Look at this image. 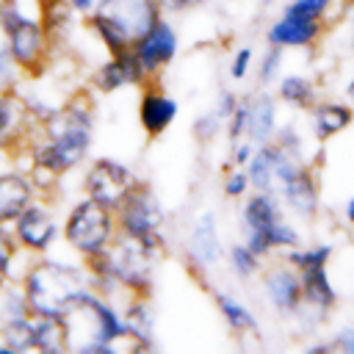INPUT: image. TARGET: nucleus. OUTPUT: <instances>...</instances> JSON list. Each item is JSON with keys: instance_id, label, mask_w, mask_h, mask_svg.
<instances>
[{"instance_id": "f257e3e1", "label": "nucleus", "mask_w": 354, "mask_h": 354, "mask_svg": "<svg viewBox=\"0 0 354 354\" xmlns=\"http://www.w3.org/2000/svg\"><path fill=\"white\" fill-rule=\"evenodd\" d=\"M36 133L28 136V155L30 169H41L55 174L58 180L69 171H75L91 152L94 144V105L86 94H75L55 116H50L44 124H33Z\"/></svg>"}, {"instance_id": "f03ea898", "label": "nucleus", "mask_w": 354, "mask_h": 354, "mask_svg": "<svg viewBox=\"0 0 354 354\" xmlns=\"http://www.w3.org/2000/svg\"><path fill=\"white\" fill-rule=\"evenodd\" d=\"M66 326V346L77 354H113L116 346L127 343V326L122 307L102 296L94 285L80 288L66 313L61 315ZM130 346V343H127Z\"/></svg>"}, {"instance_id": "7ed1b4c3", "label": "nucleus", "mask_w": 354, "mask_h": 354, "mask_svg": "<svg viewBox=\"0 0 354 354\" xmlns=\"http://www.w3.org/2000/svg\"><path fill=\"white\" fill-rule=\"evenodd\" d=\"M160 252H152L130 238H116L105 252L91 260H83L91 277V285L119 304L130 296H152L155 271Z\"/></svg>"}, {"instance_id": "20e7f679", "label": "nucleus", "mask_w": 354, "mask_h": 354, "mask_svg": "<svg viewBox=\"0 0 354 354\" xmlns=\"http://www.w3.org/2000/svg\"><path fill=\"white\" fill-rule=\"evenodd\" d=\"M22 290L33 315H64L72 296L91 285L86 263H69L47 254H39L22 274Z\"/></svg>"}, {"instance_id": "39448f33", "label": "nucleus", "mask_w": 354, "mask_h": 354, "mask_svg": "<svg viewBox=\"0 0 354 354\" xmlns=\"http://www.w3.org/2000/svg\"><path fill=\"white\" fill-rule=\"evenodd\" d=\"M158 0H100L97 8L86 17V28L102 44V50L122 53L160 17Z\"/></svg>"}, {"instance_id": "423d86ee", "label": "nucleus", "mask_w": 354, "mask_h": 354, "mask_svg": "<svg viewBox=\"0 0 354 354\" xmlns=\"http://www.w3.org/2000/svg\"><path fill=\"white\" fill-rule=\"evenodd\" d=\"M61 238L80 260H91L119 238L116 210H111L83 194L66 210V216L61 221Z\"/></svg>"}, {"instance_id": "0eeeda50", "label": "nucleus", "mask_w": 354, "mask_h": 354, "mask_svg": "<svg viewBox=\"0 0 354 354\" xmlns=\"http://www.w3.org/2000/svg\"><path fill=\"white\" fill-rule=\"evenodd\" d=\"M116 224L122 238L138 241L152 252L166 249V210L149 183L141 180L124 196V202L116 207Z\"/></svg>"}, {"instance_id": "6e6552de", "label": "nucleus", "mask_w": 354, "mask_h": 354, "mask_svg": "<svg viewBox=\"0 0 354 354\" xmlns=\"http://www.w3.org/2000/svg\"><path fill=\"white\" fill-rule=\"evenodd\" d=\"M0 30L6 36V44L14 55V61L22 66L25 75H39L50 58V33L44 30L41 19L25 14L17 0L0 8Z\"/></svg>"}, {"instance_id": "1a4fd4ad", "label": "nucleus", "mask_w": 354, "mask_h": 354, "mask_svg": "<svg viewBox=\"0 0 354 354\" xmlns=\"http://www.w3.org/2000/svg\"><path fill=\"white\" fill-rule=\"evenodd\" d=\"M274 191L282 202V207L301 218V221H315L321 210V183L315 174V166L299 155L282 152L277 163V183Z\"/></svg>"}, {"instance_id": "9d476101", "label": "nucleus", "mask_w": 354, "mask_h": 354, "mask_svg": "<svg viewBox=\"0 0 354 354\" xmlns=\"http://www.w3.org/2000/svg\"><path fill=\"white\" fill-rule=\"evenodd\" d=\"M138 183L141 180L136 177V171L127 163H122L116 158H105V155L102 158H94L88 163V169H86V174H83V191H86V196H91L94 202H100V205H105L111 210H116L124 202V196Z\"/></svg>"}, {"instance_id": "9b49d317", "label": "nucleus", "mask_w": 354, "mask_h": 354, "mask_svg": "<svg viewBox=\"0 0 354 354\" xmlns=\"http://www.w3.org/2000/svg\"><path fill=\"white\" fill-rule=\"evenodd\" d=\"M11 232L22 246V252H30L39 257V254H47L61 238V218L55 216V207L44 196H36L17 216V221L11 224Z\"/></svg>"}, {"instance_id": "f8f14e48", "label": "nucleus", "mask_w": 354, "mask_h": 354, "mask_svg": "<svg viewBox=\"0 0 354 354\" xmlns=\"http://www.w3.org/2000/svg\"><path fill=\"white\" fill-rule=\"evenodd\" d=\"M282 216H285V207H282L277 191H252L243 199V207H241L243 241L252 252H257L266 260L274 254L268 246V232Z\"/></svg>"}, {"instance_id": "ddd939ff", "label": "nucleus", "mask_w": 354, "mask_h": 354, "mask_svg": "<svg viewBox=\"0 0 354 354\" xmlns=\"http://www.w3.org/2000/svg\"><path fill=\"white\" fill-rule=\"evenodd\" d=\"M263 277V296L274 307L277 315L282 318H299L304 310V293H301V277L299 271L288 263H268L260 271Z\"/></svg>"}, {"instance_id": "4468645a", "label": "nucleus", "mask_w": 354, "mask_h": 354, "mask_svg": "<svg viewBox=\"0 0 354 354\" xmlns=\"http://www.w3.org/2000/svg\"><path fill=\"white\" fill-rule=\"evenodd\" d=\"M130 50L138 55V61H141V66L147 69V75H149V77H158V75L174 61V55H177V50H180V33H177V28L171 25V19H169L166 14H160V17L133 41Z\"/></svg>"}, {"instance_id": "2eb2a0df", "label": "nucleus", "mask_w": 354, "mask_h": 354, "mask_svg": "<svg viewBox=\"0 0 354 354\" xmlns=\"http://www.w3.org/2000/svg\"><path fill=\"white\" fill-rule=\"evenodd\" d=\"M152 77L147 75V69L141 66L138 55L133 50H122V53H111L105 61L97 64V69L91 72V86L100 94H116L122 88H144Z\"/></svg>"}, {"instance_id": "dca6fc26", "label": "nucleus", "mask_w": 354, "mask_h": 354, "mask_svg": "<svg viewBox=\"0 0 354 354\" xmlns=\"http://www.w3.org/2000/svg\"><path fill=\"white\" fill-rule=\"evenodd\" d=\"M301 277V293H304V310L296 321L304 326H318L329 318V313L337 307V288L329 277V266H313L299 271Z\"/></svg>"}, {"instance_id": "f3484780", "label": "nucleus", "mask_w": 354, "mask_h": 354, "mask_svg": "<svg viewBox=\"0 0 354 354\" xmlns=\"http://www.w3.org/2000/svg\"><path fill=\"white\" fill-rule=\"evenodd\" d=\"M221 257H224V246H221V235H218V221L210 210L199 213L185 238V260L191 268H196L202 274V271H210L213 266H218Z\"/></svg>"}, {"instance_id": "a211bd4d", "label": "nucleus", "mask_w": 354, "mask_h": 354, "mask_svg": "<svg viewBox=\"0 0 354 354\" xmlns=\"http://www.w3.org/2000/svg\"><path fill=\"white\" fill-rule=\"evenodd\" d=\"M326 33V25L324 22H315V19H304V17H296V14H279L268 30H266V41L271 47H279V50H310L321 41V36Z\"/></svg>"}, {"instance_id": "6ab92c4d", "label": "nucleus", "mask_w": 354, "mask_h": 354, "mask_svg": "<svg viewBox=\"0 0 354 354\" xmlns=\"http://www.w3.org/2000/svg\"><path fill=\"white\" fill-rule=\"evenodd\" d=\"M177 111H180V102L155 83V77L141 88V100H138V124L141 130L149 136V138H158L163 136L174 119H177Z\"/></svg>"}, {"instance_id": "aec40b11", "label": "nucleus", "mask_w": 354, "mask_h": 354, "mask_svg": "<svg viewBox=\"0 0 354 354\" xmlns=\"http://www.w3.org/2000/svg\"><path fill=\"white\" fill-rule=\"evenodd\" d=\"M39 196V188L30 177V171H3L0 177V224H14L17 216Z\"/></svg>"}, {"instance_id": "412c9836", "label": "nucleus", "mask_w": 354, "mask_h": 354, "mask_svg": "<svg viewBox=\"0 0 354 354\" xmlns=\"http://www.w3.org/2000/svg\"><path fill=\"white\" fill-rule=\"evenodd\" d=\"M310 127L315 141L326 144L354 124V105L348 100H318L310 111Z\"/></svg>"}, {"instance_id": "4be33fe9", "label": "nucleus", "mask_w": 354, "mask_h": 354, "mask_svg": "<svg viewBox=\"0 0 354 354\" xmlns=\"http://www.w3.org/2000/svg\"><path fill=\"white\" fill-rule=\"evenodd\" d=\"M130 348L147 351L155 346V310L149 296H130L122 307Z\"/></svg>"}, {"instance_id": "5701e85b", "label": "nucleus", "mask_w": 354, "mask_h": 354, "mask_svg": "<svg viewBox=\"0 0 354 354\" xmlns=\"http://www.w3.org/2000/svg\"><path fill=\"white\" fill-rule=\"evenodd\" d=\"M277 127H279L277 94H271L266 88L249 94V130H246V138L252 144H268L274 138Z\"/></svg>"}, {"instance_id": "b1692460", "label": "nucleus", "mask_w": 354, "mask_h": 354, "mask_svg": "<svg viewBox=\"0 0 354 354\" xmlns=\"http://www.w3.org/2000/svg\"><path fill=\"white\" fill-rule=\"evenodd\" d=\"M277 100L296 108V111H310L321 97H318V83L315 77L304 75V72H288L279 75L277 80Z\"/></svg>"}, {"instance_id": "393cba45", "label": "nucleus", "mask_w": 354, "mask_h": 354, "mask_svg": "<svg viewBox=\"0 0 354 354\" xmlns=\"http://www.w3.org/2000/svg\"><path fill=\"white\" fill-rule=\"evenodd\" d=\"M282 158V149L268 141V144H257L252 160L246 163V174L252 180V191H274L277 183V163Z\"/></svg>"}, {"instance_id": "a878e982", "label": "nucleus", "mask_w": 354, "mask_h": 354, "mask_svg": "<svg viewBox=\"0 0 354 354\" xmlns=\"http://www.w3.org/2000/svg\"><path fill=\"white\" fill-rule=\"evenodd\" d=\"M213 299H216V307H218L224 324L230 326V332H235V335H257V332H260L257 315H254V313L249 310V304H243L238 296H232V293H227V290H216Z\"/></svg>"}, {"instance_id": "bb28decb", "label": "nucleus", "mask_w": 354, "mask_h": 354, "mask_svg": "<svg viewBox=\"0 0 354 354\" xmlns=\"http://www.w3.org/2000/svg\"><path fill=\"white\" fill-rule=\"evenodd\" d=\"M0 351H36L33 313L0 321Z\"/></svg>"}, {"instance_id": "cd10ccee", "label": "nucleus", "mask_w": 354, "mask_h": 354, "mask_svg": "<svg viewBox=\"0 0 354 354\" xmlns=\"http://www.w3.org/2000/svg\"><path fill=\"white\" fill-rule=\"evenodd\" d=\"M75 8L66 0H41V25L50 33V41H69V33L75 28Z\"/></svg>"}, {"instance_id": "c85d7f7f", "label": "nucleus", "mask_w": 354, "mask_h": 354, "mask_svg": "<svg viewBox=\"0 0 354 354\" xmlns=\"http://www.w3.org/2000/svg\"><path fill=\"white\" fill-rule=\"evenodd\" d=\"M33 318H36V351H44V354L69 351L66 326L61 315H33Z\"/></svg>"}, {"instance_id": "c756f323", "label": "nucleus", "mask_w": 354, "mask_h": 354, "mask_svg": "<svg viewBox=\"0 0 354 354\" xmlns=\"http://www.w3.org/2000/svg\"><path fill=\"white\" fill-rule=\"evenodd\" d=\"M335 257V246L332 243H299L293 249L285 252V260L296 268V271H304V268H313V266H329V260Z\"/></svg>"}, {"instance_id": "7c9ffc66", "label": "nucleus", "mask_w": 354, "mask_h": 354, "mask_svg": "<svg viewBox=\"0 0 354 354\" xmlns=\"http://www.w3.org/2000/svg\"><path fill=\"white\" fill-rule=\"evenodd\" d=\"M227 263H230V271H232L238 279H252V277H257V274L263 271L266 257H260L257 252H252V249L246 246V241H243V243H232V246L227 249Z\"/></svg>"}, {"instance_id": "2f4dec72", "label": "nucleus", "mask_w": 354, "mask_h": 354, "mask_svg": "<svg viewBox=\"0 0 354 354\" xmlns=\"http://www.w3.org/2000/svg\"><path fill=\"white\" fill-rule=\"evenodd\" d=\"M335 3L337 0H290L282 11L285 14H296V17H304V19H315V22H329L332 11H335Z\"/></svg>"}, {"instance_id": "473e14b6", "label": "nucleus", "mask_w": 354, "mask_h": 354, "mask_svg": "<svg viewBox=\"0 0 354 354\" xmlns=\"http://www.w3.org/2000/svg\"><path fill=\"white\" fill-rule=\"evenodd\" d=\"M22 77H25V72L14 61V55H11L8 44H6V36L0 30V91H19Z\"/></svg>"}, {"instance_id": "72a5a7b5", "label": "nucleus", "mask_w": 354, "mask_h": 354, "mask_svg": "<svg viewBox=\"0 0 354 354\" xmlns=\"http://www.w3.org/2000/svg\"><path fill=\"white\" fill-rule=\"evenodd\" d=\"M301 243V232H299V227L288 218V216H282L274 227H271V232H268V246H271V252H288V249H293V246H299Z\"/></svg>"}, {"instance_id": "f704fd0d", "label": "nucleus", "mask_w": 354, "mask_h": 354, "mask_svg": "<svg viewBox=\"0 0 354 354\" xmlns=\"http://www.w3.org/2000/svg\"><path fill=\"white\" fill-rule=\"evenodd\" d=\"M282 58H285V50L279 47H266L263 55H260V64H257V83L260 86H271L279 80L282 75Z\"/></svg>"}, {"instance_id": "c9c22d12", "label": "nucleus", "mask_w": 354, "mask_h": 354, "mask_svg": "<svg viewBox=\"0 0 354 354\" xmlns=\"http://www.w3.org/2000/svg\"><path fill=\"white\" fill-rule=\"evenodd\" d=\"M221 191H224L227 199H241V202H243V199L252 194V180H249L246 169L230 166V169L224 171V180H221Z\"/></svg>"}, {"instance_id": "e433bc0d", "label": "nucleus", "mask_w": 354, "mask_h": 354, "mask_svg": "<svg viewBox=\"0 0 354 354\" xmlns=\"http://www.w3.org/2000/svg\"><path fill=\"white\" fill-rule=\"evenodd\" d=\"M221 127H224V119L210 108V111H205V113H199L194 122H191V133H194V138L199 141V144H210L218 133H221Z\"/></svg>"}, {"instance_id": "4c0bfd02", "label": "nucleus", "mask_w": 354, "mask_h": 354, "mask_svg": "<svg viewBox=\"0 0 354 354\" xmlns=\"http://www.w3.org/2000/svg\"><path fill=\"white\" fill-rule=\"evenodd\" d=\"M224 130H227V138L230 144L246 138V130H249V94H241V102L238 108L232 111V116L224 122Z\"/></svg>"}, {"instance_id": "58836bf2", "label": "nucleus", "mask_w": 354, "mask_h": 354, "mask_svg": "<svg viewBox=\"0 0 354 354\" xmlns=\"http://www.w3.org/2000/svg\"><path fill=\"white\" fill-rule=\"evenodd\" d=\"M271 141H274L282 152H288V155H299V158H301V152H304V136L299 133L296 124H279Z\"/></svg>"}, {"instance_id": "ea45409f", "label": "nucleus", "mask_w": 354, "mask_h": 354, "mask_svg": "<svg viewBox=\"0 0 354 354\" xmlns=\"http://www.w3.org/2000/svg\"><path fill=\"white\" fill-rule=\"evenodd\" d=\"M252 58H254V50L249 44L238 47L235 55H232V64H230V77L232 80H243L249 75V69H252Z\"/></svg>"}, {"instance_id": "a19ab883", "label": "nucleus", "mask_w": 354, "mask_h": 354, "mask_svg": "<svg viewBox=\"0 0 354 354\" xmlns=\"http://www.w3.org/2000/svg\"><path fill=\"white\" fill-rule=\"evenodd\" d=\"M238 102H241V94H238V91H232L230 86H221V88H218V97H216L213 111L227 122V119L232 116V111L238 108Z\"/></svg>"}, {"instance_id": "79ce46f5", "label": "nucleus", "mask_w": 354, "mask_h": 354, "mask_svg": "<svg viewBox=\"0 0 354 354\" xmlns=\"http://www.w3.org/2000/svg\"><path fill=\"white\" fill-rule=\"evenodd\" d=\"M254 147H257V144H252L249 138L235 141V144H232V155H230V166H241V169H246V163H249L252 155H254Z\"/></svg>"}, {"instance_id": "37998d69", "label": "nucleus", "mask_w": 354, "mask_h": 354, "mask_svg": "<svg viewBox=\"0 0 354 354\" xmlns=\"http://www.w3.org/2000/svg\"><path fill=\"white\" fill-rule=\"evenodd\" d=\"M335 351H343V354H354V326H343L337 329L335 337H329Z\"/></svg>"}, {"instance_id": "c03bdc74", "label": "nucleus", "mask_w": 354, "mask_h": 354, "mask_svg": "<svg viewBox=\"0 0 354 354\" xmlns=\"http://www.w3.org/2000/svg\"><path fill=\"white\" fill-rule=\"evenodd\" d=\"M160 3V11L163 14H185L196 6H202L205 0H158Z\"/></svg>"}, {"instance_id": "a18cd8bd", "label": "nucleus", "mask_w": 354, "mask_h": 354, "mask_svg": "<svg viewBox=\"0 0 354 354\" xmlns=\"http://www.w3.org/2000/svg\"><path fill=\"white\" fill-rule=\"evenodd\" d=\"M66 3L75 8V14H77V17H88V14L97 8V3H100V0H66Z\"/></svg>"}, {"instance_id": "49530a36", "label": "nucleus", "mask_w": 354, "mask_h": 354, "mask_svg": "<svg viewBox=\"0 0 354 354\" xmlns=\"http://www.w3.org/2000/svg\"><path fill=\"white\" fill-rule=\"evenodd\" d=\"M343 221L354 227V194H351V196L346 199V205H343Z\"/></svg>"}, {"instance_id": "de8ad7c7", "label": "nucleus", "mask_w": 354, "mask_h": 354, "mask_svg": "<svg viewBox=\"0 0 354 354\" xmlns=\"http://www.w3.org/2000/svg\"><path fill=\"white\" fill-rule=\"evenodd\" d=\"M321 351H335L332 340H324V343H310V346H307V354H321Z\"/></svg>"}, {"instance_id": "09e8293b", "label": "nucleus", "mask_w": 354, "mask_h": 354, "mask_svg": "<svg viewBox=\"0 0 354 354\" xmlns=\"http://www.w3.org/2000/svg\"><path fill=\"white\" fill-rule=\"evenodd\" d=\"M343 94H346V100H348V102L354 105V75H351V77L346 80V88H343Z\"/></svg>"}, {"instance_id": "8fccbe9b", "label": "nucleus", "mask_w": 354, "mask_h": 354, "mask_svg": "<svg viewBox=\"0 0 354 354\" xmlns=\"http://www.w3.org/2000/svg\"><path fill=\"white\" fill-rule=\"evenodd\" d=\"M348 50L354 55V19H351V30H348Z\"/></svg>"}, {"instance_id": "3c124183", "label": "nucleus", "mask_w": 354, "mask_h": 354, "mask_svg": "<svg viewBox=\"0 0 354 354\" xmlns=\"http://www.w3.org/2000/svg\"><path fill=\"white\" fill-rule=\"evenodd\" d=\"M0 177H3V171H0Z\"/></svg>"}, {"instance_id": "603ef678", "label": "nucleus", "mask_w": 354, "mask_h": 354, "mask_svg": "<svg viewBox=\"0 0 354 354\" xmlns=\"http://www.w3.org/2000/svg\"><path fill=\"white\" fill-rule=\"evenodd\" d=\"M348 3H354V0H348Z\"/></svg>"}]
</instances>
